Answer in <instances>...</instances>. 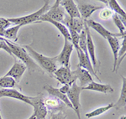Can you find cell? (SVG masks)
Listing matches in <instances>:
<instances>
[{
	"label": "cell",
	"mask_w": 126,
	"mask_h": 119,
	"mask_svg": "<svg viewBox=\"0 0 126 119\" xmlns=\"http://www.w3.org/2000/svg\"><path fill=\"white\" fill-rule=\"evenodd\" d=\"M60 4L62 6L65 11L67 12L68 16L74 19H80L81 16L79 13L78 9L77 7V4L73 0H63L60 1Z\"/></svg>",
	"instance_id": "cell-18"
},
{
	"label": "cell",
	"mask_w": 126,
	"mask_h": 119,
	"mask_svg": "<svg viewBox=\"0 0 126 119\" xmlns=\"http://www.w3.org/2000/svg\"><path fill=\"white\" fill-rule=\"evenodd\" d=\"M43 95L40 94L37 96H31L30 102L31 106L34 107V115L36 119H46L48 110L44 103Z\"/></svg>",
	"instance_id": "cell-6"
},
{
	"label": "cell",
	"mask_w": 126,
	"mask_h": 119,
	"mask_svg": "<svg viewBox=\"0 0 126 119\" xmlns=\"http://www.w3.org/2000/svg\"><path fill=\"white\" fill-rule=\"evenodd\" d=\"M66 114L62 111H59L57 112H50L49 119H66Z\"/></svg>",
	"instance_id": "cell-31"
},
{
	"label": "cell",
	"mask_w": 126,
	"mask_h": 119,
	"mask_svg": "<svg viewBox=\"0 0 126 119\" xmlns=\"http://www.w3.org/2000/svg\"><path fill=\"white\" fill-rule=\"evenodd\" d=\"M108 42H109V45H110L112 52H113V71H116V66H117V61H118V54H119V50L120 49V45L118 38L113 37V36H109L107 39Z\"/></svg>",
	"instance_id": "cell-22"
},
{
	"label": "cell",
	"mask_w": 126,
	"mask_h": 119,
	"mask_svg": "<svg viewBox=\"0 0 126 119\" xmlns=\"http://www.w3.org/2000/svg\"><path fill=\"white\" fill-rule=\"evenodd\" d=\"M39 22H49V23H50L51 25L56 26L59 29V31H60L61 33L62 34V35L64 36V39L71 41V36H70V33H69V30L64 25H62V23H59V22L54 21V20H52V19H47V18H43V17H40L36 23H39Z\"/></svg>",
	"instance_id": "cell-23"
},
{
	"label": "cell",
	"mask_w": 126,
	"mask_h": 119,
	"mask_svg": "<svg viewBox=\"0 0 126 119\" xmlns=\"http://www.w3.org/2000/svg\"><path fill=\"white\" fill-rule=\"evenodd\" d=\"M82 87L77 85L76 82H74L70 87V90L67 92V96L71 104H72L73 111L76 112L78 119L81 118V105H80V94L82 92Z\"/></svg>",
	"instance_id": "cell-4"
},
{
	"label": "cell",
	"mask_w": 126,
	"mask_h": 119,
	"mask_svg": "<svg viewBox=\"0 0 126 119\" xmlns=\"http://www.w3.org/2000/svg\"><path fill=\"white\" fill-rule=\"evenodd\" d=\"M22 26L20 25H15L13 27L9 28L7 30L5 31L4 33V39L8 40H14V41H17V35H18V32H19V29L21 28Z\"/></svg>",
	"instance_id": "cell-25"
},
{
	"label": "cell",
	"mask_w": 126,
	"mask_h": 119,
	"mask_svg": "<svg viewBox=\"0 0 126 119\" xmlns=\"http://www.w3.org/2000/svg\"><path fill=\"white\" fill-rule=\"evenodd\" d=\"M112 19H113V20L114 25H116V27L119 29V34H120L122 37L125 39V25H124L123 21H122V20L120 19V18H119L116 13H114V14L113 15Z\"/></svg>",
	"instance_id": "cell-28"
},
{
	"label": "cell",
	"mask_w": 126,
	"mask_h": 119,
	"mask_svg": "<svg viewBox=\"0 0 126 119\" xmlns=\"http://www.w3.org/2000/svg\"><path fill=\"white\" fill-rule=\"evenodd\" d=\"M1 97H10L16 100H19L27 104L31 105L30 98L31 96H28L22 94L21 92L13 88H7V89H0V98Z\"/></svg>",
	"instance_id": "cell-11"
},
{
	"label": "cell",
	"mask_w": 126,
	"mask_h": 119,
	"mask_svg": "<svg viewBox=\"0 0 126 119\" xmlns=\"http://www.w3.org/2000/svg\"><path fill=\"white\" fill-rule=\"evenodd\" d=\"M0 119H3V118H2V116H1V113H0Z\"/></svg>",
	"instance_id": "cell-35"
},
{
	"label": "cell",
	"mask_w": 126,
	"mask_h": 119,
	"mask_svg": "<svg viewBox=\"0 0 126 119\" xmlns=\"http://www.w3.org/2000/svg\"><path fill=\"white\" fill-rule=\"evenodd\" d=\"M85 24L87 25V27L92 28L93 29H94L95 31L97 32L99 35H102L103 38H104V39H107V38L109 37V36H113V37H116V38L122 37L119 33H112V32L109 31L108 29H105L101 24L97 23V22L94 21V20H93V19H89L86 20V21H85Z\"/></svg>",
	"instance_id": "cell-14"
},
{
	"label": "cell",
	"mask_w": 126,
	"mask_h": 119,
	"mask_svg": "<svg viewBox=\"0 0 126 119\" xmlns=\"http://www.w3.org/2000/svg\"><path fill=\"white\" fill-rule=\"evenodd\" d=\"M55 78L58 80L60 83L63 85H69V86H72V85L76 82L77 78L75 77V76L73 75L72 71L71 70L70 68H66L64 66L58 68L57 70L55 71L53 74Z\"/></svg>",
	"instance_id": "cell-7"
},
{
	"label": "cell",
	"mask_w": 126,
	"mask_h": 119,
	"mask_svg": "<svg viewBox=\"0 0 126 119\" xmlns=\"http://www.w3.org/2000/svg\"><path fill=\"white\" fill-rule=\"evenodd\" d=\"M3 40L9 45L13 55L19 58V60L22 61V63L25 65L26 67L29 68L30 70H40V68L38 66V65L30 57V55L28 54V52L26 51V50L23 46H20L17 45V44H15V42L8 40L4 39V38H3Z\"/></svg>",
	"instance_id": "cell-2"
},
{
	"label": "cell",
	"mask_w": 126,
	"mask_h": 119,
	"mask_svg": "<svg viewBox=\"0 0 126 119\" xmlns=\"http://www.w3.org/2000/svg\"><path fill=\"white\" fill-rule=\"evenodd\" d=\"M62 25H64L68 29H72L76 31L78 34H80L82 29H84L85 21L80 19H74L71 18L68 15H65V18L62 22Z\"/></svg>",
	"instance_id": "cell-15"
},
{
	"label": "cell",
	"mask_w": 126,
	"mask_h": 119,
	"mask_svg": "<svg viewBox=\"0 0 126 119\" xmlns=\"http://www.w3.org/2000/svg\"><path fill=\"white\" fill-rule=\"evenodd\" d=\"M101 2L106 3V5L108 7H109V9H110L112 11L114 12V13L120 18V19L123 21L124 25H125V21H126L125 11L120 7V5L119 4V3H118L116 0H109V1H107V0H102Z\"/></svg>",
	"instance_id": "cell-20"
},
{
	"label": "cell",
	"mask_w": 126,
	"mask_h": 119,
	"mask_svg": "<svg viewBox=\"0 0 126 119\" xmlns=\"http://www.w3.org/2000/svg\"><path fill=\"white\" fill-rule=\"evenodd\" d=\"M85 29L87 31V54H88L89 59H90L91 63L93 65V67L94 70L96 71L97 68L98 66V64H97V58L96 55H95V45L94 43H93V40L92 39V35H91V33L89 31V28L87 27V25L85 24ZM97 72V71H96Z\"/></svg>",
	"instance_id": "cell-12"
},
{
	"label": "cell",
	"mask_w": 126,
	"mask_h": 119,
	"mask_svg": "<svg viewBox=\"0 0 126 119\" xmlns=\"http://www.w3.org/2000/svg\"><path fill=\"white\" fill-rule=\"evenodd\" d=\"M10 25L11 23L9 21V19L0 17V37H3L5 31L9 29Z\"/></svg>",
	"instance_id": "cell-29"
},
{
	"label": "cell",
	"mask_w": 126,
	"mask_h": 119,
	"mask_svg": "<svg viewBox=\"0 0 126 119\" xmlns=\"http://www.w3.org/2000/svg\"><path fill=\"white\" fill-rule=\"evenodd\" d=\"M44 103L46 105V108L48 111H50V112H54L55 111H62L63 107H64V103L61 102L60 100L57 99L56 97L52 96H50L46 97L44 100Z\"/></svg>",
	"instance_id": "cell-19"
},
{
	"label": "cell",
	"mask_w": 126,
	"mask_h": 119,
	"mask_svg": "<svg viewBox=\"0 0 126 119\" xmlns=\"http://www.w3.org/2000/svg\"><path fill=\"white\" fill-rule=\"evenodd\" d=\"M119 119H126V116H125V115H124V116H121Z\"/></svg>",
	"instance_id": "cell-34"
},
{
	"label": "cell",
	"mask_w": 126,
	"mask_h": 119,
	"mask_svg": "<svg viewBox=\"0 0 126 119\" xmlns=\"http://www.w3.org/2000/svg\"><path fill=\"white\" fill-rule=\"evenodd\" d=\"M113 11L109 9V7L107 8H103L100 11V13H99V16L100 18L103 20H107V19H109L110 18L113 17Z\"/></svg>",
	"instance_id": "cell-30"
},
{
	"label": "cell",
	"mask_w": 126,
	"mask_h": 119,
	"mask_svg": "<svg viewBox=\"0 0 126 119\" xmlns=\"http://www.w3.org/2000/svg\"><path fill=\"white\" fill-rule=\"evenodd\" d=\"M61 0H56V3L52 6H50V9L46 13H44L41 17L47 18V19H52L54 21L62 23L65 18V10L62 6L60 4Z\"/></svg>",
	"instance_id": "cell-8"
},
{
	"label": "cell",
	"mask_w": 126,
	"mask_h": 119,
	"mask_svg": "<svg viewBox=\"0 0 126 119\" xmlns=\"http://www.w3.org/2000/svg\"><path fill=\"white\" fill-rule=\"evenodd\" d=\"M28 119H36V118H35V116H34V114H32L31 116H30V118H28Z\"/></svg>",
	"instance_id": "cell-33"
},
{
	"label": "cell",
	"mask_w": 126,
	"mask_h": 119,
	"mask_svg": "<svg viewBox=\"0 0 126 119\" xmlns=\"http://www.w3.org/2000/svg\"><path fill=\"white\" fill-rule=\"evenodd\" d=\"M72 50H73V45L72 42L64 39V47H63L62 52L57 56L54 57L56 64L62 65L64 67L70 68L71 67L70 58L71 55H72Z\"/></svg>",
	"instance_id": "cell-5"
},
{
	"label": "cell",
	"mask_w": 126,
	"mask_h": 119,
	"mask_svg": "<svg viewBox=\"0 0 126 119\" xmlns=\"http://www.w3.org/2000/svg\"><path fill=\"white\" fill-rule=\"evenodd\" d=\"M76 50H77V54H78V59H79V63H78V67H81V68H82V69L87 70L89 73L92 75V76H95V77H96L97 79L100 81L101 80L100 78L97 76V72L95 71L94 69H93V65H92V63H91L90 59H89L88 56H87L86 55H85V54L83 53V52L79 49V48Z\"/></svg>",
	"instance_id": "cell-13"
},
{
	"label": "cell",
	"mask_w": 126,
	"mask_h": 119,
	"mask_svg": "<svg viewBox=\"0 0 126 119\" xmlns=\"http://www.w3.org/2000/svg\"><path fill=\"white\" fill-rule=\"evenodd\" d=\"M44 89L48 92L50 96H52L56 97L57 99L60 100L61 102H62L66 106H68V107H70L71 109L73 110V107H72V104H71L70 101H69V99H68L67 96H66V94L62 93V92L59 91L58 88L53 87V86H50V85H46V86H44Z\"/></svg>",
	"instance_id": "cell-17"
},
{
	"label": "cell",
	"mask_w": 126,
	"mask_h": 119,
	"mask_svg": "<svg viewBox=\"0 0 126 119\" xmlns=\"http://www.w3.org/2000/svg\"><path fill=\"white\" fill-rule=\"evenodd\" d=\"M123 78V86H122V90L120 92V96L116 102V104H114V107L116 109H121L123 107H125L126 105V78L125 76H122Z\"/></svg>",
	"instance_id": "cell-24"
},
{
	"label": "cell",
	"mask_w": 126,
	"mask_h": 119,
	"mask_svg": "<svg viewBox=\"0 0 126 119\" xmlns=\"http://www.w3.org/2000/svg\"><path fill=\"white\" fill-rule=\"evenodd\" d=\"M78 4L77 5L80 13L81 19H83L84 21L89 19L91 15L93 14L94 12L97 11V10H101L103 9L102 5H94V4H88V3H84L82 2L78 1Z\"/></svg>",
	"instance_id": "cell-9"
},
{
	"label": "cell",
	"mask_w": 126,
	"mask_h": 119,
	"mask_svg": "<svg viewBox=\"0 0 126 119\" xmlns=\"http://www.w3.org/2000/svg\"><path fill=\"white\" fill-rule=\"evenodd\" d=\"M50 1H46L44 3V5L42 6L38 11L34 12V13H31V14H28L23 17H18V18H10L8 19L9 21L11 24L16 25H20V26H24L26 25H29V24L34 23V22H37L38 20L44 13H46L50 9Z\"/></svg>",
	"instance_id": "cell-3"
},
{
	"label": "cell",
	"mask_w": 126,
	"mask_h": 119,
	"mask_svg": "<svg viewBox=\"0 0 126 119\" xmlns=\"http://www.w3.org/2000/svg\"><path fill=\"white\" fill-rule=\"evenodd\" d=\"M70 87H71V86H69V85H64L62 87L59 88V91H60L62 93L66 95L67 92H69V90H70Z\"/></svg>",
	"instance_id": "cell-32"
},
{
	"label": "cell",
	"mask_w": 126,
	"mask_h": 119,
	"mask_svg": "<svg viewBox=\"0 0 126 119\" xmlns=\"http://www.w3.org/2000/svg\"><path fill=\"white\" fill-rule=\"evenodd\" d=\"M26 69H27V67H26L24 63L15 60V64L10 68L9 71L4 75V76L13 78L15 80V82H19L22 76H23V75L25 72Z\"/></svg>",
	"instance_id": "cell-10"
},
{
	"label": "cell",
	"mask_w": 126,
	"mask_h": 119,
	"mask_svg": "<svg viewBox=\"0 0 126 119\" xmlns=\"http://www.w3.org/2000/svg\"><path fill=\"white\" fill-rule=\"evenodd\" d=\"M72 73L75 76V77L79 80V81H80V86H81V87H84V86H87L89 83L93 81L92 75L89 73L87 70L82 69L81 67L78 66L77 70L72 71Z\"/></svg>",
	"instance_id": "cell-16"
},
{
	"label": "cell",
	"mask_w": 126,
	"mask_h": 119,
	"mask_svg": "<svg viewBox=\"0 0 126 119\" xmlns=\"http://www.w3.org/2000/svg\"><path fill=\"white\" fill-rule=\"evenodd\" d=\"M15 80L11 77L3 76L0 78V89H7L13 88L15 86Z\"/></svg>",
	"instance_id": "cell-27"
},
{
	"label": "cell",
	"mask_w": 126,
	"mask_h": 119,
	"mask_svg": "<svg viewBox=\"0 0 126 119\" xmlns=\"http://www.w3.org/2000/svg\"><path fill=\"white\" fill-rule=\"evenodd\" d=\"M23 47L26 50L30 57L34 61L37 62L40 67L46 70L48 74H50V76H52L55 73V71L57 70V64H56L54 57H47L46 55H43L42 54L38 53L30 45H25Z\"/></svg>",
	"instance_id": "cell-1"
},
{
	"label": "cell",
	"mask_w": 126,
	"mask_h": 119,
	"mask_svg": "<svg viewBox=\"0 0 126 119\" xmlns=\"http://www.w3.org/2000/svg\"><path fill=\"white\" fill-rule=\"evenodd\" d=\"M82 90H90V91H95V92H102V93L108 94V93H113V89L110 85L107 84H101V83H96L93 81L89 83L87 86L82 87Z\"/></svg>",
	"instance_id": "cell-21"
},
{
	"label": "cell",
	"mask_w": 126,
	"mask_h": 119,
	"mask_svg": "<svg viewBox=\"0 0 126 119\" xmlns=\"http://www.w3.org/2000/svg\"><path fill=\"white\" fill-rule=\"evenodd\" d=\"M113 107H114V104H113V103H109V105H107V106L97 108V109L93 110V112H88V113L86 114V117H87V118H95V117L100 116V115L103 114L104 112H108V111L110 110L111 108H113Z\"/></svg>",
	"instance_id": "cell-26"
}]
</instances>
